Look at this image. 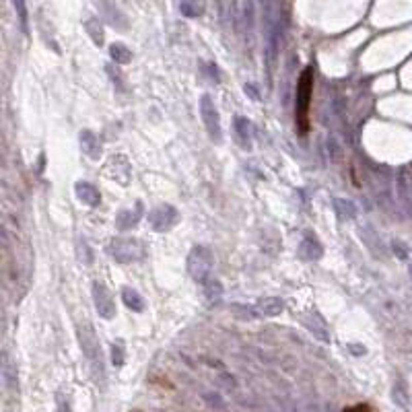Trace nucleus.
<instances>
[{
	"instance_id": "19",
	"label": "nucleus",
	"mask_w": 412,
	"mask_h": 412,
	"mask_svg": "<svg viewBox=\"0 0 412 412\" xmlns=\"http://www.w3.org/2000/svg\"><path fill=\"white\" fill-rule=\"evenodd\" d=\"M13 5H15V11H17V17H19L21 29H23V33H27V29H29V13H27L25 0H13Z\"/></svg>"
},
{
	"instance_id": "11",
	"label": "nucleus",
	"mask_w": 412,
	"mask_h": 412,
	"mask_svg": "<svg viewBox=\"0 0 412 412\" xmlns=\"http://www.w3.org/2000/svg\"><path fill=\"white\" fill-rule=\"evenodd\" d=\"M142 219V202H136V208H124L118 212L116 216V227L120 231H126V229H132L138 225V221Z\"/></svg>"
},
{
	"instance_id": "23",
	"label": "nucleus",
	"mask_w": 412,
	"mask_h": 412,
	"mask_svg": "<svg viewBox=\"0 0 412 412\" xmlns=\"http://www.w3.org/2000/svg\"><path fill=\"white\" fill-rule=\"evenodd\" d=\"M112 357H114V365H122L124 363V344L118 340L112 346Z\"/></svg>"
},
{
	"instance_id": "14",
	"label": "nucleus",
	"mask_w": 412,
	"mask_h": 412,
	"mask_svg": "<svg viewBox=\"0 0 412 412\" xmlns=\"http://www.w3.org/2000/svg\"><path fill=\"white\" fill-rule=\"evenodd\" d=\"M122 301H124V305H126L128 309H132V311H136V313L144 311V299H142V295H140L138 291L130 289V287H126V289L122 291Z\"/></svg>"
},
{
	"instance_id": "20",
	"label": "nucleus",
	"mask_w": 412,
	"mask_h": 412,
	"mask_svg": "<svg viewBox=\"0 0 412 412\" xmlns=\"http://www.w3.org/2000/svg\"><path fill=\"white\" fill-rule=\"evenodd\" d=\"M76 256H78L80 262H85V264H91V262H93V252L89 250L87 239H78V241H76Z\"/></svg>"
},
{
	"instance_id": "21",
	"label": "nucleus",
	"mask_w": 412,
	"mask_h": 412,
	"mask_svg": "<svg viewBox=\"0 0 412 412\" xmlns=\"http://www.w3.org/2000/svg\"><path fill=\"white\" fill-rule=\"evenodd\" d=\"M229 309H231L233 313H237L239 317H243V319H252V317H256V315H258L256 307H245V305H239V303H233Z\"/></svg>"
},
{
	"instance_id": "10",
	"label": "nucleus",
	"mask_w": 412,
	"mask_h": 412,
	"mask_svg": "<svg viewBox=\"0 0 412 412\" xmlns=\"http://www.w3.org/2000/svg\"><path fill=\"white\" fill-rule=\"evenodd\" d=\"M299 256L301 260H319L323 256V247L315 235H305L303 241L299 243Z\"/></svg>"
},
{
	"instance_id": "3",
	"label": "nucleus",
	"mask_w": 412,
	"mask_h": 412,
	"mask_svg": "<svg viewBox=\"0 0 412 412\" xmlns=\"http://www.w3.org/2000/svg\"><path fill=\"white\" fill-rule=\"evenodd\" d=\"M188 272L200 285H204L208 278H212V254L208 247H204V245L192 247V252L188 254Z\"/></svg>"
},
{
	"instance_id": "4",
	"label": "nucleus",
	"mask_w": 412,
	"mask_h": 412,
	"mask_svg": "<svg viewBox=\"0 0 412 412\" xmlns=\"http://www.w3.org/2000/svg\"><path fill=\"white\" fill-rule=\"evenodd\" d=\"M200 116H202V122H204V128L210 136V140L214 142H221L223 138V130H221V116H219V110L212 101L210 95H202L200 97Z\"/></svg>"
},
{
	"instance_id": "18",
	"label": "nucleus",
	"mask_w": 412,
	"mask_h": 412,
	"mask_svg": "<svg viewBox=\"0 0 412 412\" xmlns=\"http://www.w3.org/2000/svg\"><path fill=\"white\" fill-rule=\"evenodd\" d=\"M85 29L87 33L91 35V39L95 41V46H103V29H101V23L95 21V19H89L85 23Z\"/></svg>"
},
{
	"instance_id": "17",
	"label": "nucleus",
	"mask_w": 412,
	"mask_h": 412,
	"mask_svg": "<svg viewBox=\"0 0 412 412\" xmlns=\"http://www.w3.org/2000/svg\"><path fill=\"white\" fill-rule=\"evenodd\" d=\"M110 56H112V60L118 62V64H128V62L132 60V52H130L128 46H124L122 41L112 44V48H110Z\"/></svg>"
},
{
	"instance_id": "15",
	"label": "nucleus",
	"mask_w": 412,
	"mask_h": 412,
	"mask_svg": "<svg viewBox=\"0 0 412 412\" xmlns=\"http://www.w3.org/2000/svg\"><path fill=\"white\" fill-rule=\"evenodd\" d=\"M334 210L340 221H353L357 216V206L344 198H334Z\"/></svg>"
},
{
	"instance_id": "25",
	"label": "nucleus",
	"mask_w": 412,
	"mask_h": 412,
	"mask_svg": "<svg viewBox=\"0 0 412 412\" xmlns=\"http://www.w3.org/2000/svg\"><path fill=\"white\" fill-rule=\"evenodd\" d=\"M245 93L250 95L254 101H260V95H258V89L254 87V85H245Z\"/></svg>"
},
{
	"instance_id": "22",
	"label": "nucleus",
	"mask_w": 412,
	"mask_h": 412,
	"mask_svg": "<svg viewBox=\"0 0 412 412\" xmlns=\"http://www.w3.org/2000/svg\"><path fill=\"white\" fill-rule=\"evenodd\" d=\"M182 13L188 15V17H196V15H200L202 11H200V5L194 3V0H184V3H182Z\"/></svg>"
},
{
	"instance_id": "16",
	"label": "nucleus",
	"mask_w": 412,
	"mask_h": 412,
	"mask_svg": "<svg viewBox=\"0 0 412 412\" xmlns=\"http://www.w3.org/2000/svg\"><path fill=\"white\" fill-rule=\"evenodd\" d=\"M202 287H204V297H206V301L210 305L221 303V299H223V287H221V283L216 278H208Z\"/></svg>"
},
{
	"instance_id": "24",
	"label": "nucleus",
	"mask_w": 412,
	"mask_h": 412,
	"mask_svg": "<svg viewBox=\"0 0 412 412\" xmlns=\"http://www.w3.org/2000/svg\"><path fill=\"white\" fill-rule=\"evenodd\" d=\"M342 412H373V408H371L369 404H355V406L344 408Z\"/></svg>"
},
{
	"instance_id": "5",
	"label": "nucleus",
	"mask_w": 412,
	"mask_h": 412,
	"mask_svg": "<svg viewBox=\"0 0 412 412\" xmlns=\"http://www.w3.org/2000/svg\"><path fill=\"white\" fill-rule=\"evenodd\" d=\"M180 221V212L171 206V204H161L155 206L148 212V225L153 227V231H169L171 227H176V223Z\"/></svg>"
},
{
	"instance_id": "12",
	"label": "nucleus",
	"mask_w": 412,
	"mask_h": 412,
	"mask_svg": "<svg viewBox=\"0 0 412 412\" xmlns=\"http://www.w3.org/2000/svg\"><path fill=\"white\" fill-rule=\"evenodd\" d=\"M235 136H237V142L241 148L250 150L252 148V134H250V122L243 116H237L235 118Z\"/></svg>"
},
{
	"instance_id": "2",
	"label": "nucleus",
	"mask_w": 412,
	"mask_h": 412,
	"mask_svg": "<svg viewBox=\"0 0 412 412\" xmlns=\"http://www.w3.org/2000/svg\"><path fill=\"white\" fill-rule=\"evenodd\" d=\"M107 254L112 256V260L116 262H136L142 260V256L146 254L144 243L140 239H126V237H116L107 243Z\"/></svg>"
},
{
	"instance_id": "6",
	"label": "nucleus",
	"mask_w": 412,
	"mask_h": 412,
	"mask_svg": "<svg viewBox=\"0 0 412 412\" xmlns=\"http://www.w3.org/2000/svg\"><path fill=\"white\" fill-rule=\"evenodd\" d=\"M93 301H95V309H97V313H99L101 317L112 319V317L116 315L114 297H112L110 289H107L103 283H99V280L93 283Z\"/></svg>"
},
{
	"instance_id": "8",
	"label": "nucleus",
	"mask_w": 412,
	"mask_h": 412,
	"mask_svg": "<svg viewBox=\"0 0 412 412\" xmlns=\"http://www.w3.org/2000/svg\"><path fill=\"white\" fill-rule=\"evenodd\" d=\"M78 140H80V150L85 153L91 161H99L101 159V142H99V138L91 130H82L78 134Z\"/></svg>"
},
{
	"instance_id": "7",
	"label": "nucleus",
	"mask_w": 412,
	"mask_h": 412,
	"mask_svg": "<svg viewBox=\"0 0 412 412\" xmlns=\"http://www.w3.org/2000/svg\"><path fill=\"white\" fill-rule=\"evenodd\" d=\"M303 323H305V328L309 330V332H311V334H313L317 340H321V342H330V332H328V326H326L323 317H321L317 311H309V313L305 315Z\"/></svg>"
},
{
	"instance_id": "13",
	"label": "nucleus",
	"mask_w": 412,
	"mask_h": 412,
	"mask_svg": "<svg viewBox=\"0 0 412 412\" xmlns=\"http://www.w3.org/2000/svg\"><path fill=\"white\" fill-rule=\"evenodd\" d=\"M283 309H285V301L278 297H266V299H260L256 303V311L260 315H268V317L283 313Z\"/></svg>"
},
{
	"instance_id": "9",
	"label": "nucleus",
	"mask_w": 412,
	"mask_h": 412,
	"mask_svg": "<svg viewBox=\"0 0 412 412\" xmlns=\"http://www.w3.org/2000/svg\"><path fill=\"white\" fill-rule=\"evenodd\" d=\"M74 192H76V198H78L82 204H87V206H91V208L99 206V202H101L99 190H97L93 184H89V182H76V184H74Z\"/></svg>"
},
{
	"instance_id": "1",
	"label": "nucleus",
	"mask_w": 412,
	"mask_h": 412,
	"mask_svg": "<svg viewBox=\"0 0 412 412\" xmlns=\"http://www.w3.org/2000/svg\"><path fill=\"white\" fill-rule=\"evenodd\" d=\"M311 95H313V68L307 66L297 80V95H295V124L299 134H307L309 130Z\"/></svg>"
}]
</instances>
